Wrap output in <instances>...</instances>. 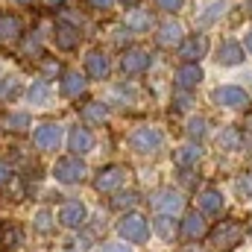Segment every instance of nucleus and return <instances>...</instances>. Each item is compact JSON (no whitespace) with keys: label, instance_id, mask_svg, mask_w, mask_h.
Instances as JSON below:
<instances>
[{"label":"nucleus","instance_id":"nucleus-42","mask_svg":"<svg viewBox=\"0 0 252 252\" xmlns=\"http://www.w3.org/2000/svg\"><path fill=\"white\" fill-rule=\"evenodd\" d=\"M247 47H250V50H252V32H250V35H247Z\"/></svg>","mask_w":252,"mask_h":252},{"label":"nucleus","instance_id":"nucleus-15","mask_svg":"<svg viewBox=\"0 0 252 252\" xmlns=\"http://www.w3.org/2000/svg\"><path fill=\"white\" fill-rule=\"evenodd\" d=\"M85 67H88V76H94V79H103V76L109 73V59H106V53H100V50H91V53L85 56Z\"/></svg>","mask_w":252,"mask_h":252},{"label":"nucleus","instance_id":"nucleus-14","mask_svg":"<svg viewBox=\"0 0 252 252\" xmlns=\"http://www.w3.org/2000/svg\"><path fill=\"white\" fill-rule=\"evenodd\" d=\"M205 232H208L205 217L196 214V211H190L188 217H185V223H182V235H185L188 241H199V238H205Z\"/></svg>","mask_w":252,"mask_h":252},{"label":"nucleus","instance_id":"nucleus-45","mask_svg":"<svg viewBox=\"0 0 252 252\" xmlns=\"http://www.w3.org/2000/svg\"><path fill=\"white\" fill-rule=\"evenodd\" d=\"M185 252H193V250H190V247H188V250H185ZM196 252H199V250H196Z\"/></svg>","mask_w":252,"mask_h":252},{"label":"nucleus","instance_id":"nucleus-28","mask_svg":"<svg viewBox=\"0 0 252 252\" xmlns=\"http://www.w3.org/2000/svg\"><path fill=\"white\" fill-rule=\"evenodd\" d=\"M156 232H158L164 241H173V235H176V226H173L170 214H158V217H156Z\"/></svg>","mask_w":252,"mask_h":252},{"label":"nucleus","instance_id":"nucleus-38","mask_svg":"<svg viewBox=\"0 0 252 252\" xmlns=\"http://www.w3.org/2000/svg\"><path fill=\"white\" fill-rule=\"evenodd\" d=\"M100 252H129L126 247H121V244H109V247H103Z\"/></svg>","mask_w":252,"mask_h":252},{"label":"nucleus","instance_id":"nucleus-39","mask_svg":"<svg viewBox=\"0 0 252 252\" xmlns=\"http://www.w3.org/2000/svg\"><path fill=\"white\" fill-rule=\"evenodd\" d=\"M91 6H97V9H109L112 0H91Z\"/></svg>","mask_w":252,"mask_h":252},{"label":"nucleus","instance_id":"nucleus-8","mask_svg":"<svg viewBox=\"0 0 252 252\" xmlns=\"http://www.w3.org/2000/svg\"><path fill=\"white\" fill-rule=\"evenodd\" d=\"M121 67H124V73H144V70L150 67V53L141 50V47H132V50L124 53Z\"/></svg>","mask_w":252,"mask_h":252},{"label":"nucleus","instance_id":"nucleus-33","mask_svg":"<svg viewBox=\"0 0 252 252\" xmlns=\"http://www.w3.org/2000/svg\"><path fill=\"white\" fill-rule=\"evenodd\" d=\"M188 135L190 138H202V135H205V121H202V118H190L188 121Z\"/></svg>","mask_w":252,"mask_h":252},{"label":"nucleus","instance_id":"nucleus-35","mask_svg":"<svg viewBox=\"0 0 252 252\" xmlns=\"http://www.w3.org/2000/svg\"><path fill=\"white\" fill-rule=\"evenodd\" d=\"M238 193H241V196H252V170H247V173L238 179Z\"/></svg>","mask_w":252,"mask_h":252},{"label":"nucleus","instance_id":"nucleus-13","mask_svg":"<svg viewBox=\"0 0 252 252\" xmlns=\"http://www.w3.org/2000/svg\"><path fill=\"white\" fill-rule=\"evenodd\" d=\"M199 82H202V70L196 67V62H188L185 67H179V70H176V85H179L182 91L196 88Z\"/></svg>","mask_w":252,"mask_h":252},{"label":"nucleus","instance_id":"nucleus-10","mask_svg":"<svg viewBox=\"0 0 252 252\" xmlns=\"http://www.w3.org/2000/svg\"><path fill=\"white\" fill-rule=\"evenodd\" d=\"M62 141V126L59 124H41L35 129V144L41 150H56Z\"/></svg>","mask_w":252,"mask_h":252},{"label":"nucleus","instance_id":"nucleus-9","mask_svg":"<svg viewBox=\"0 0 252 252\" xmlns=\"http://www.w3.org/2000/svg\"><path fill=\"white\" fill-rule=\"evenodd\" d=\"M158 144H161V135H158V129H150V126H144V129H138V132L132 135V147H135L138 153H153V150H158Z\"/></svg>","mask_w":252,"mask_h":252},{"label":"nucleus","instance_id":"nucleus-22","mask_svg":"<svg viewBox=\"0 0 252 252\" xmlns=\"http://www.w3.org/2000/svg\"><path fill=\"white\" fill-rule=\"evenodd\" d=\"M217 144H220L223 150H241V147H244V132H241L238 126H226V129L220 132Z\"/></svg>","mask_w":252,"mask_h":252},{"label":"nucleus","instance_id":"nucleus-4","mask_svg":"<svg viewBox=\"0 0 252 252\" xmlns=\"http://www.w3.org/2000/svg\"><path fill=\"white\" fill-rule=\"evenodd\" d=\"M214 103L220 106H229V109H247L250 106V97L244 88H235V85H223L214 91Z\"/></svg>","mask_w":252,"mask_h":252},{"label":"nucleus","instance_id":"nucleus-23","mask_svg":"<svg viewBox=\"0 0 252 252\" xmlns=\"http://www.w3.org/2000/svg\"><path fill=\"white\" fill-rule=\"evenodd\" d=\"M199 205H202V211H208V214H220V211H223V193H220V190H214V188L202 190Z\"/></svg>","mask_w":252,"mask_h":252},{"label":"nucleus","instance_id":"nucleus-19","mask_svg":"<svg viewBox=\"0 0 252 252\" xmlns=\"http://www.w3.org/2000/svg\"><path fill=\"white\" fill-rule=\"evenodd\" d=\"M179 41H182V27H179L176 21L161 24V30H158V44H161V47H173V44H179Z\"/></svg>","mask_w":252,"mask_h":252},{"label":"nucleus","instance_id":"nucleus-12","mask_svg":"<svg viewBox=\"0 0 252 252\" xmlns=\"http://www.w3.org/2000/svg\"><path fill=\"white\" fill-rule=\"evenodd\" d=\"M124 182V167H103L94 179V188L97 190H115Z\"/></svg>","mask_w":252,"mask_h":252},{"label":"nucleus","instance_id":"nucleus-27","mask_svg":"<svg viewBox=\"0 0 252 252\" xmlns=\"http://www.w3.org/2000/svg\"><path fill=\"white\" fill-rule=\"evenodd\" d=\"M3 126H6L9 132H27V126H30V115H24V112L6 115V121H3Z\"/></svg>","mask_w":252,"mask_h":252},{"label":"nucleus","instance_id":"nucleus-40","mask_svg":"<svg viewBox=\"0 0 252 252\" xmlns=\"http://www.w3.org/2000/svg\"><path fill=\"white\" fill-rule=\"evenodd\" d=\"M64 0H44V6H47V9H56V6H62Z\"/></svg>","mask_w":252,"mask_h":252},{"label":"nucleus","instance_id":"nucleus-36","mask_svg":"<svg viewBox=\"0 0 252 252\" xmlns=\"http://www.w3.org/2000/svg\"><path fill=\"white\" fill-rule=\"evenodd\" d=\"M158 6L167 12H176V9H182V0H158Z\"/></svg>","mask_w":252,"mask_h":252},{"label":"nucleus","instance_id":"nucleus-31","mask_svg":"<svg viewBox=\"0 0 252 252\" xmlns=\"http://www.w3.org/2000/svg\"><path fill=\"white\" fill-rule=\"evenodd\" d=\"M135 202H138V193H135V190H126V193H118V196L112 199V205H115V208H132Z\"/></svg>","mask_w":252,"mask_h":252},{"label":"nucleus","instance_id":"nucleus-41","mask_svg":"<svg viewBox=\"0 0 252 252\" xmlns=\"http://www.w3.org/2000/svg\"><path fill=\"white\" fill-rule=\"evenodd\" d=\"M244 126H247V129H250V132H252V115H250V118H247V124H244Z\"/></svg>","mask_w":252,"mask_h":252},{"label":"nucleus","instance_id":"nucleus-46","mask_svg":"<svg viewBox=\"0 0 252 252\" xmlns=\"http://www.w3.org/2000/svg\"><path fill=\"white\" fill-rule=\"evenodd\" d=\"M250 15H252V3H250Z\"/></svg>","mask_w":252,"mask_h":252},{"label":"nucleus","instance_id":"nucleus-3","mask_svg":"<svg viewBox=\"0 0 252 252\" xmlns=\"http://www.w3.org/2000/svg\"><path fill=\"white\" fill-rule=\"evenodd\" d=\"M118 232L124 235L126 241H132V244H144V241H147V235H150L147 220H144L141 214H126L124 220L118 223Z\"/></svg>","mask_w":252,"mask_h":252},{"label":"nucleus","instance_id":"nucleus-43","mask_svg":"<svg viewBox=\"0 0 252 252\" xmlns=\"http://www.w3.org/2000/svg\"><path fill=\"white\" fill-rule=\"evenodd\" d=\"M121 3H126V6H135V3H138V0H121Z\"/></svg>","mask_w":252,"mask_h":252},{"label":"nucleus","instance_id":"nucleus-21","mask_svg":"<svg viewBox=\"0 0 252 252\" xmlns=\"http://www.w3.org/2000/svg\"><path fill=\"white\" fill-rule=\"evenodd\" d=\"M217 59H220V64H241L244 62V47L238 41H226V44H220Z\"/></svg>","mask_w":252,"mask_h":252},{"label":"nucleus","instance_id":"nucleus-7","mask_svg":"<svg viewBox=\"0 0 252 252\" xmlns=\"http://www.w3.org/2000/svg\"><path fill=\"white\" fill-rule=\"evenodd\" d=\"M208 53V38L205 35H193L188 41H179V56L185 62H199Z\"/></svg>","mask_w":252,"mask_h":252},{"label":"nucleus","instance_id":"nucleus-24","mask_svg":"<svg viewBox=\"0 0 252 252\" xmlns=\"http://www.w3.org/2000/svg\"><path fill=\"white\" fill-rule=\"evenodd\" d=\"M150 24H153V21H150V15H147V12H141V9H135V12L126 18V30H129V32H147V30H150Z\"/></svg>","mask_w":252,"mask_h":252},{"label":"nucleus","instance_id":"nucleus-37","mask_svg":"<svg viewBox=\"0 0 252 252\" xmlns=\"http://www.w3.org/2000/svg\"><path fill=\"white\" fill-rule=\"evenodd\" d=\"M9 176H12L9 164H3V161H0V185H6V182H9Z\"/></svg>","mask_w":252,"mask_h":252},{"label":"nucleus","instance_id":"nucleus-26","mask_svg":"<svg viewBox=\"0 0 252 252\" xmlns=\"http://www.w3.org/2000/svg\"><path fill=\"white\" fill-rule=\"evenodd\" d=\"M199 156H202V153H199V147H196V144H185V147H179V150H176V161H179V164H196V161H199Z\"/></svg>","mask_w":252,"mask_h":252},{"label":"nucleus","instance_id":"nucleus-5","mask_svg":"<svg viewBox=\"0 0 252 252\" xmlns=\"http://www.w3.org/2000/svg\"><path fill=\"white\" fill-rule=\"evenodd\" d=\"M153 208L158 211V214H179L182 208H185V199L176 193V190H158L156 196H153Z\"/></svg>","mask_w":252,"mask_h":252},{"label":"nucleus","instance_id":"nucleus-6","mask_svg":"<svg viewBox=\"0 0 252 252\" xmlns=\"http://www.w3.org/2000/svg\"><path fill=\"white\" fill-rule=\"evenodd\" d=\"M59 223H62L64 229H79L85 223V205L76 202V199H67L59 208Z\"/></svg>","mask_w":252,"mask_h":252},{"label":"nucleus","instance_id":"nucleus-34","mask_svg":"<svg viewBox=\"0 0 252 252\" xmlns=\"http://www.w3.org/2000/svg\"><path fill=\"white\" fill-rule=\"evenodd\" d=\"M35 229H38V232H50V229H53L50 211H38V214H35Z\"/></svg>","mask_w":252,"mask_h":252},{"label":"nucleus","instance_id":"nucleus-20","mask_svg":"<svg viewBox=\"0 0 252 252\" xmlns=\"http://www.w3.org/2000/svg\"><path fill=\"white\" fill-rule=\"evenodd\" d=\"M21 38V21L15 15H0V41H18Z\"/></svg>","mask_w":252,"mask_h":252},{"label":"nucleus","instance_id":"nucleus-11","mask_svg":"<svg viewBox=\"0 0 252 252\" xmlns=\"http://www.w3.org/2000/svg\"><path fill=\"white\" fill-rule=\"evenodd\" d=\"M91 144H94V138H91V132H88L85 126H73V129H70V135H67V150H70L73 156L88 153Z\"/></svg>","mask_w":252,"mask_h":252},{"label":"nucleus","instance_id":"nucleus-44","mask_svg":"<svg viewBox=\"0 0 252 252\" xmlns=\"http://www.w3.org/2000/svg\"><path fill=\"white\" fill-rule=\"evenodd\" d=\"M15 3H32V0H15Z\"/></svg>","mask_w":252,"mask_h":252},{"label":"nucleus","instance_id":"nucleus-17","mask_svg":"<svg viewBox=\"0 0 252 252\" xmlns=\"http://www.w3.org/2000/svg\"><path fill=\"white\" fill-rule=\"evenodd\" d=\"M15 247H21V229L15 223H0V250L9 252Z\"/></svg>","mask_w":252,"mask_h":252},{"label":"nucleus","instance_id":"nucleus-30","mask_svg":"<svg viewBox=\"0 0 252 252\" xmlns=\"http://www.w3.org/2000/svg\"><path fill=\"white\" fill-rule=\"evenodd\" d=\"M47 94H50V88H47L44 79H38V82L30 88V100H32V103H47Z\"/></svg>","mask_w":252,"mask_h":252},{"label":"nucleus","instance_id":"nucleus-25","mask_svg":"<svg viewBox=\"0 0 252 252\" xmlns=\"http://www.w3.org/2000/svg\"><path fill=\"white\" fill-rule=\"evenodd\" d=\"M106 115H109V109H106L100 100H94V103H88V106L82 109V118H85L88 124H103V121H106Z\"/></svg>","mask_w":252,"mask_h":252},{"label":"nucleus","instance_id":"nucleus-18","mask_svg":"<svg viewBox=\"0 0 252 252\" xmlns=\"http://www.w3.org/2000/svg\"><path fill=\"white\" fill-rule=\"evenodd\" d=\"M56 44L62 50H73L79 44V30H73L70 24H56Z\"/></svg>","mask_w":252,"mask_h":252},{"label":"nucleus","instance_id":"nucleus-2","mask_svg":"<svg viewBox=\"0 0 252 252\" xmlns=\"http://www.w3.org/2000/svg\"><path fill=\"white\" fill-rule=\"evenodd\" d=\"M56 179L64 185H76L85 179V164L79 161V156H67V158L56 161Z\"/></svg>","mask_w":252,"mask_h":252},{"label":"nucleus","instance_id":"nucleus-1","mask_svg":"<svg viewBox=\"0 0 252 252\" xmlns=\"http://www.w3.org/2000/svg\"><path fill=\"white\" fill-rule=\"evenodd\" d=\"M241 241H244V226L235 223V220H223V223L211 232V238H208V244H211L214 252H232Z\"/></svg>","mask_w":252,"mask_h":252},{"label":"nucleus","instance_id":"nucleus-16","mask_svg":"<svg viewBox=\"0 0 252 252\" xmlns=\"http://www.w3.org/2000/svg\"><path fill=\"white\" fill-rule=\"evenodd\" d=\"M85 91V76L79 70H67L62 79V94L64 97H79Z\"/></svg>","mask_w":252,"mask_h":252},{"label":"nucleus","instance_id":"nucleus-32","mask_svg":"<svg viewBox=\"0 0 252 252\" xmlns=\"http://www.w3.org/2000/svg\"><path fill=\"white\" fill-rule=\"evenodd\" d=\"M223 9H226V3H223V0H217V3H211V6H208V12H205L199 21H202V24H211L217 15H223Z\"/></svg>","mask_w":252,"mask_h":252},{"label":"nucleus","instance_id":"nucleus-29","mask_svg":"<svg viewBox=\"0 0 252 252\" xmlns=\"http://www.w3.org/2000/svg\"><path fill=\"white\" fill-rule=\"evenodd\" d=\"M18 94H21V82H18V79H12V76H9V79H3V85H0V100L6 103V100H15Z\"/></svg>","mask_w":252,"mask_h":252}]
</instances>
